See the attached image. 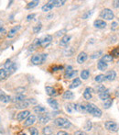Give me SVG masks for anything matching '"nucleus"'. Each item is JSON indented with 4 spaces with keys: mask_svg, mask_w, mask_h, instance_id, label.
<instances>
[{
    "mask_svg": "<svg viewBox=\"0 0 119 135\" xmlns=\"http://www.w3.org/2000/svg\"><path fill=\"white\" fill-rule=\"evenodd\" d=\"M85 108H86V112H87V113L92 114V115L94 116V117L100 118L102 116V110L100 109L99 108L96 107L94 104H92V103L86 104Z\"/></svg>",
    "mask_w": 119,
    "mask_h": 135,
    "instance_id": "obj_1",
    "label": "nucleus"
},
{
    "mask_svg": "<svg viewBox=\"0 0 119 135\" xmlns=\"http://www.w3.org/2000/svg\"><path fill=\"white\" fill-rule=\"evenodd\" d=\"M54 124L56 126L60 127V128L63 129H68L71 127V121L68 120L67 119H64V118H57V119H54Z\"/></svg>",
    "mask_w": 119,
    "mask_h": 135,
    "instance_id": "obj_2",
    "label": "nucleus"
},
{
    "mask_svg": "<svg viewBox=\"0 0 119 135\" xmlns=\"http://www.w3.org/2000/svg\"><path fill=\"white\" fill-rule=\"evenodd\" d=\"M47 55L46 54H35L32 56L31 58V62L34 65H39L45 62V60L47 59Z\"/></svg>",
    "mask_w": 119,
    "mask_h": 135,
    "instance_id": "obj_3",
    "label": "nucleus"
},
{
    "mask_svg": "<svg viewBox=\"0 0 119 135\" xmlns=\"http://www.w3.org/2000/svg\"><path fill=\"white\" fill-rule=\"evenodd\" d=\"M4 69L7 71V73L8 74V75H12L13 73H15L17 70V65L15 62H11L10 60H7L5 62V65H4Z\"/></svg>",
    "mask_w": 119,
    "mask_h": 135,
    "instance_id": "obj_4",
    "label": "nucleus"
},
{
    "mask_svg": "<svg viewBox=\"0 0 119 135\" xmlns=\"http://www.w3.org/2000/svg\"><path fill=\"white\" fill-rule=\"evenodd\" d=\"M100 16H101V18H105V20H112L113 18H114L115 15H114V13H113V11L111 10V9L105 8V9H103V10L101 11V13H100Z\"/></svg>",
    "mask_w": 119,
    "mask_h": 135,
    "instance_id": "obj_5",
    "label": "nucleus"
},
{
    "mask_svg": "<svg viewBox=\"0 0 119 135\" xmlns=\"http://www.w3.org/2000/svg\"><path fill=\"white\" fill-rule=\"evenodd\" d=\"M105 126L106 128V130H108L109 132H116L119 131V125L115 121H106L105 123Z\"/></svg>",
    "mask_w": 119,
    "mask_h": 135,
    "instance_id": "obj_6",
    "label": "nucleus"
},
{
    "mask_svg": "<svg viewBox=\"0 0 119 135\" xmlns=\"http://www.w3.org/2000/svg\"><path fill=\"white\" fill-rule=\"evenodd\" d=\"M51 41H52V37L50 35H46L44 36L43 38L39 39V45L40 47H43V48H46L48 47L49 45L51 43Z\"/></svg>",
    "mask_w": 119,
    "mask_h": 135,
    "instance_id": "obj_7",
    "label": "nucleus"
},
{
    "mask_svg": "<svg viewBox=\"0 0 119 135\" xmlns=\"http://www.w3.org/2000/svg\"><path fill=\"white\" fill-rule=\"evenodd\" d=\"M65 109L69 114H73L75 111H79V105L74 103H69L65 105Z\"/></svg>",
    "mask_w": 119,
    "mask_h": 135,
    "instance_id": "obj_8",
    "label": "nucleus"
},
{
    "mask_svg": "<svg viewBox=\"0 0 119 135\" xmlns=\"http://www.w3.org/2000/svg\"><path fill=\"white\" fill-rule=\"evenodd\" d=\"M36 122V117L34 115H29V117L26 119V120L24 121V126L25 127H30L31 125H33Z\"/></svg>",
    "mask_w": 119,
    "mask_h": 135,
    "instance_id": "obj_9",
    "label": "nucleus"
},
{
    "mask_svg": "<svg viewBox=\"0 0 119 135\" xmlns=\"http://www.w3.org/2000/svg\"><path fill=\"white\" fill-rule=\"evenodd\" d=\"M39 120L40 121V123H42V124H46V123H48L49 121L50 120V115H49L48 113L39 114Z\"/></svg>",
    "mask_w": 119,
    "mask_h": 135,
    "instance_id": "obj_10",
    "label": "nucleus"
},
{
    "mask_svg": "<svg viewBox=\"0 0 119 135\" xmlns=\"http://www.w3.org/2000/svg\"><path fill=\"white\" fill-rule=\"evenodd\" d=\"M29 113H30V112L29 111V110H24V111L19 112V113L18 114V116H17V119H18V120H19V121L24 120V119H26L28 117H29Z\"/></svg>",
    "mask_w": 119,
    "mask_h": 135,
    "instance_id": "obj_11",
    "label": "nucleus"
},
{
    "mask_svg": "<svg viewBox=\"0 0 119 135\" xmlns=\"http://www.w3.org/2000/svg\"><path fill=\"white\" fill-rule=\"evenodd\" d=\"M116 72H115L114 70L108 71L106 75H105V80H107V81H114L115 79H116Z\"/></svg>",
    "mask_w": 119,
    "mask_h": 135,
    "instance_id": "obj_12",
    "label": "nucleus"
},
{
    "mask_svg": "<svg viewBox=\"0 0 119 135\" xmlns=\"http://www.w3.org/2000/svg\"><path fill=\"white\" fill-rule=\"evenodd\" d=\"M29 105H30V104L29 102V99H25V100H23V101L17 103L16 104V108H18V109H24V108L29 107Z\"/></svg>",
    "mask_w": 119,
    "mask_h": 135,
    "instance_id": "obj_13",
    "label": "nucleus"
},
{
    "mask_svg": "<svg viewBox=\"0 0 119 135\" xmlns=\"http://www.w3.org/2000/svg\"><path fill=\"white\" fill-rule=\"evenodd\" d=\"M11 98L8 95L5 94L3 91H0V102H3V103H8L10 102Z\"/></svg>",
    "mask_w": 119,
    "mask_h": 135,
    "instance_id": "obj_14",
    "label": "nucleus"
},
{
    "mask_svg": "<svg viewBox=\"0 0 119 135\" xmlns=\"http://www.w3.org/2000/svg\"><path fill=\"white\" fill-rule=\"evenodd\" d=\"M99 98H100V99H102V100H104V101L109 99V98H110V92H109L108 89H105L104 92L100 93V94H99Z\"/></svg>",
    "mask_w": 119,
    "mask_h": 135,
    "instance_id": "obj_15",
    "label": "nucleus"
},
{
    "mask_svg": "<svg viewBox=\"0 0 119 135\" xmlns=\"http://www.w3.org/2000/svg\"><path fill=\"white\" fill-rule=\"evenodd\" d=\"M45 91H46L47 95H49L50 97H55V96H57V95H58L56 89L53 88V87L46 86V87H45Z\"/></svg>",
    "mask_w": 119,
    "mask_h": 135,
    "instance_id": "obj_16",
    "label": "nucleus"
},
{
    "mask_svg": "<svg viewBox=\"0 0 119 135\" xmlns=\"http://www.w3.org/2000/svg\"><path fill=\"white\" fill-rule=\"evenodd\" d=\"M87 58H88V56L85 52H80V54H79L78 57H77V62H78V64H82V62H84L86 60H87Z\"/></svg>",
    "mask_w": 119,
    "mask_h": 135,
    "instance_id": "obj_17",
    "label": "nucleus"
},
{
    "mask_svg": "<svg viewBox=\"0 0 119 135\" xmlns=\"http://www.w3.org/2000/svg\"><path fill=\"white\" fill-rule=\"evenodd\" d=\"M21 28V26L20 25H18V26H16V27H14V28H12L10 30H9V32H8V34H7V37L8 38H12V37H14L15 35H16V33L18 31V30Z\"/></svg>",
    "mask_w": 119,
    "mask_h": 135,
    "instance_id": "obj_18",
    "label": "nucleus"
},
{
    "mask_svg": "<svg viewBox=\"0 0 119 135\" xmlns=\"http://www.w3.org/2000/svg\"><path fill=\"white\" fill-rule=\"evenodd\" d=\"M48 104L53 108V109H59V103H58L56 99H53V98H48Z\"/></svg>",
    "mask_w": 119,
    "mask_h": 135,
    "instance_id": "obj_19",
    "label": "nucleus"
},
{
    "mask_svg": "<svg viewBox=\"0 0 119 135\" xmlns=\"http://www.w3.org/2000/svg\"><path fill=\"white\" fill-rule=\"evenodd\" d=\"M70 41H71V36H69V35L63 36L60 41V46H67L68 43L70 42Z\"/></svg>",
    "mask_w": 119,
    "mask_h": 135,
    "instance_id": "obj_20",
    "label": "nucleus"
},
{
    "mask_svg": "<svg viewBox=\"0 0 119 135\" xmlns=\"http://www.w3.org/2000/svg\"><path fill=\"white\" fill-rule=\"evenodd\" d=\"M94 26L97 28H105V26H106V23L102 20H97L94 22Z\"/></svg>",
    "mask_w": 119,
    "mask_h": 135,
    "instance_id": "obj_21",
    "label": "nucleus"
},
{
    "mask_svg": "<svg viewBox=\"0 0 119 135\" xmlns=\"http://www.w3.org/2000/svg\"><path fill=\"white\" fill-rule=\"evenodd\" d=\"M92 89L90 88V87H87V88L84 90V99L90 100L91 98H92Z\"/></svg>",
    "mask_w": 119,
    "mask_h": 135,
    "instance_id": "obj_22",
    "label": "nucleus"
},
{
    "mask_svg": "<svg viewBox=\"0 0 119 135\" xmlns=\"http://www.w3.org/2000/svg\"><path fill=\"white\" fill-rule=\"evenodd\" d=\"M107 64L106 62H103L102 60H100L99 62H98V64H97V67H98V69L100 70V71H105V70L107 69Z\"/></svg>",
    "mask_w": 119,
    "mask_h": 135,
    "instance_id": "obj_23",
    "label": "nucleus"
},
{
    "mask_svg": "<svg viewBox=\"0 0 119 135\" xmlns=\"http://www.w3.org/2000/svg\"><path fill=\"white\" fill-rule=\"evenodd\" d=\"M62 98H63V99H73V98H74V95H73V93L71 92V91L67 90L64 92Z\"/></svg>",
    "mask_w": 119,
    "mask_h": 135,
    "instance_id": "obj_24",
    "label": "nucleus"
},
{
    "mask_svg": "<svg viewBox=\"0 0 119 135\" xmlns=\"http://www.w3.org/2000/svg\"><path fill=\"white\" fill-rule=\"evenodd\" d=\"M82 85V82L79 78H75L74 80L73 81V83L70 85V88L73 89V88H76V87H78L79 85Z\"/></svg>",
    "mask_w": 119,
    "mask_h": 135,
    "instance_id": "obj_25",
    "label": "nucleus"
},
{
    "mask_svg": "<svg viewBox=\"0 0 119 135\" xmlns=\"http://www.w3.org/2000/svg\"><path fill=\"white\" fill-rule=\"evenodd\" d=\"M54 7V6L52 5L50 2H49L48 4H46V5H44L42 7H41V9H42V11H44V12H49V11H50L52 8Z\"/></svg>",
    "mask_w": 119,
    "mask_h": 135,
    "instance_id": "obj_26",
    "label": "nucleus"
},
{
    "mask_svg": "<svg viewBox=\"0 0 119 135\" xmlns=\"http://www.w3.org/2000/svg\"><path fill=\"white\" fill-rule=\"evenodd\" d=\"M23 100H25V96H24V95H20V94H18L16 97H14V98H13V101H14L16 104L18 103V102L23 101Z\"/></svg>",
    "mask_w": 119,
    "mask_h": 135,
    "instance_id": "obj_27",
    "label": "nucleus"
},
{
    "mask_svg": "<svg viewBox=\"0 0 119 135\" xmlns=\"http://www.w3.org/2000/svg\"><path fill=\"white\" fill-rule=\"evenodd\" d=\"M8 76V74L7 73L5 69H0V81H3V80H6Z\"/></svg>",
    "mask_w": 119,
    "mask_h": 135,
    "instance_id": "obj_28",
    "label": "nucleus"
},
{
    "mask_svg": "<svg viewBox=\"0 0 119 135\" xmlns=\"http://www.w3.org/2000/svg\"><path fill=\"white\" fill-rule=\"evenodd\" d=\"M103 62H113V60H114V58H113V56L112 55H109V54H105V55H104L103 57H102V59H101Z\"/></svg>",
    "mask_w": 119,
    "mask_h": 135,
    "instance_id": "obj_29",
    "label": "nucleus"
},
{
    "mask_svg": "<svg viewBox=\"0 0 119 135\" xmlns=\"http://www.w3.org/2000/svg\"><path fill=\"white\" fill-rule=\"evenodd\" d=\"M42 133H43V135H52L53 131H52V129L50 128V126H46L45 128H43Z\"/></svg>",
    "mask_w": 119,
    "mask_h": 135,
    "instance_id": "obj_30",
    "label": "nucleus"
},
{
    "mask_svg": "<svg viewBox=\"0 0 119 135\" xmlns=\"http://www.w3.org/2000/svg\"><path fill=\"white\" fill-rule=\"evenodd\" d=\"M34 111L38 114H42L46 112V108L44 107H41V106H37V107L34 108Z\"/></svg>",
    "mask_w": 119,
    "mask_h": 135,
    "instance_id": "obj_31",
    "label": "nucleus"
},
{
    "mask_svg": "<svg viewBox=\"0 0 119 135\" xmlns=\"http://www.w3.org/2000/svg\"><path fill=\"white\" fill-rule=\"evenodd\" d=\"M89 76H90L89 70H82V73H81V77H82V79H84V80H87Z\"/></svg>",
    "mask_w": 119,
    "mask_h": 135,
    "instance_id": "obj_32",
    "label": "nucleus"
},
{
    "mask_svg": "<svg viewBox=\"0 0 119 135\" xmlns=\"http://www.w3.org/2000/svg\"><path fill=\"white\" fill-rule=\"evenodd\" d=\"M39 0H34V1L29 2V3L27 5V9L33 8V7H37V6L39 5Z\"/></svg>",
    "mask_w": 119,
    "mask_h": 135,
    "instance_id": "obj_33",
    "label": "nucleus"
},
{
    "mask_svg": "<svg viewBox=\"0 0 119 135\" xmlns=\"http://www.w3.org/2000/svg\"><path fill=\"white\" fill-rule=\"evenodd\" d=\"M65 2L66 1H64V0H63V1H57V0H53V1H50V3H51L54 7H61V6L64 5V4H65Z\"/></svg>",
    "mask_w": 119,
    "mask_h": 135,
    "instance_id": "obj_34",
    "label": "nucleus"
},
{
    "mask_svg": "<svg viewBox=\"0 0 119 135\" xmlns=\"http://www.w3.org/2000/svg\"><path fill=\"white\" fill-rule=\"evenodd\" d=\"M112 104H113V99H111V98H109V99L105 100V105H104V107H105V108H109L112 107Z\"/></svg>",
    "mask_w": 119,
    "mask_h": 135,
    "instance_id": "obj_35",
    "label": "nucleus"
},
{
    "mask_svg": "<svg viewBox=\"0 0 119 135\" xmlns=\"http://www.w3.org/2000/svg\"><path fill=\"white\" fill-rule=\"evenodd\" d=\"M105 75H98L95 76V78H94V80H95L97 83H102L104 80H105Z\"/></svg>",
    "mask_w": 119,
    "mask_h": 135,
    "instance_id": "obj_36",
    "label": "nucleus"
},
{
    "mask_svg": "<svg viewBox=\"0 0 119 135\" xmlns=\"http://www.w3.org/2000/svg\"><path fill=\"white\" fill-rule=\"evenodd\" d=\"M41 28H42V26H41V23L38 24L37 26H35V27L33 28V32H34V33H39V32L40 31Z\"/></svg>",
    "mask_w": 119,
    "mask_h": 135,
    "instance_id": "obj_37",
    "label": "nucleus"
},
{
    "mask_svg": "<svg viewBox=\"0 0 119 135\" xmlns=\"http://www.w3.org/2000/svg\"><path fill=\"white\" fill-rule=\"evenodd\" d=\"M76 75H77V71H76V70H73V73H71L69 75H67V76H65V78H66V79H71V78H73V77L76 76Z\"/></svg>",
    "mask_w": 119,
    "mask_h": 135,
    "instance_id": "obj_38",
    "label": "nucleus"
},
{
    "mask_svg": "<svg viewBox=\"0 0 119 135\" xmlns=\"http://www.w3.org/2000/svg\"><path fill=\"white\" fill-rule=\"evenodd\" d=\"M29 132L31 135H39V131L36 128H34V127H31V128L29 129Z\"/></svg>",
    "mask_w": 119,
    "mask_h": 135,
    "instance_id": "obj_39",
    "label": "nucleus"
},
{
    "mask_svg": "<svg viewBox=\"0 0 119 135\" xmlns=\"http://www.w3.org/2000/svg\"><path fill=\"white\" fill-rule=\"evenodd\" d=\"M73 67H71V65L67 66V68H66V71H65V76H67V75H69L71 73H73Z\"/></svg>",
    "mask_w": 119,
    "mask_h": 135,
    "instance_id": "obj_40",
    "label": "nucleus"
},
{
    "mask_svg": "<svg viewBox=\"0 0 119 135\" xmlns=\"http://www.w3.org/2000/svg\"><path fill=\"white\" fill-rule=\"evenodd\" d=\"M102 51H98V52H94V54L91 56V58L92 59H95V58H98V57H100V55H102Z\"/></svg>",
    "mask_w": 119,
    "mask_h": 135,
    "instance_id": "obj_41",
    "label": "nucleus"
},
{
    "mask_svg": "<svg viewBox=\"0 0 119 135\" xmlns=\"http://www.w3.org/2000/svg\"><path fill=\"white\" fill-rule=\"evenodd\" d=\"M84 129H85L86 131H91V130H92V122L88 120L87 122H86L85 126H84Z\"/></svg>",
    "mask_w": 119,
    "mask_h": 135,
    "instance_id": "obj_42",
    "label": "nucleus"
},
{
    "mask_svg": "<svg viewBox=\"0 0 119 135\" xmlns=\"http://www.w3.org/2000/svg\"><path fill=\"white\" fill-rule=\"evenodd\" d=\"M112 55L115 57H119V48H116L112 51Z\"/></svg>",
    "mask_w": 119,
    "mask_h": 135,
    "instance_id": "obj_43",
    "label": "nucleus"
},
{
    "mask_svg": "<svg viewBox=\"0 0 119 135\" xmlns=\"http://www.w3.org/2000/svg\"><path fill=\"white\" fill-rule=\"evenodd\" d=\"M63 69V66L62 65H54L52 67V71L55 72V71H59V70H62Z\"/></svg>",
    "mask_w": 119,
    "mask_h": 135,
    "instance_id": "obj_44",
    "label": "nucleus"
},
{
    "mask_svg": "<svg viewBox=\"0 0 119 135\" xmlns=\"http://www.w3.org/2000/svg\"><path fill=\"white\" fill-rule=\"evenodd\" d=\"M92 11H87V12H85L84 15H82V18H84V20H86V18H88V17L92 15Z\"/></svg>",
    "mask_w": 119,
    "mask_h": 135,
    "instance_id": "obj_45",
    "label": "nucleus"
},
{
    "mask_svg": "<svg viewBox=\"0 0 119 135\" xmlns=\"http://www.w3.org/2000/svg\"><path fill=\"white\" fill-rule=\"evenodd\" d=\"M105 90V87L104 86V85H98L97 86V92L99 93H102V92H104V91Z\"/></svg>",
    "mask_w": 119,
    "mask_h": 135,
    "instance_id": "obj_46",
    "label": "nucleus"
},
{
    "mask_svg": "<svg viewBox=\"0 0 119 135\" xmlns=\"http://www.w3.org/2000/svg\"><path fill=\"white\" fill-rule=\"evenodd\" d=\"M74 135H88V134L85 132H84V131H77V132H75Z\"/></svg>",
    "mask_w": 119,
    "mask_h": 135,
    "instance_id": "obj_47",
    "label": "nucleus"
},
{
    "mask_svg": "<svg viewBox=\"0 0 119 135\" xmlns=\"http://www.w3.org/2000/svg\"><path fill=\"white\" fill-rule=\"evenodd\" d=\"M35 16H36L35 14H30V15H29V16L27 17V20H28V21H30V20H32L34 18H35Z\"/></svg>",
    "mask_w": 119,
    "mask_h": 135,
    "instance_id": "obj_48",
    "label": "nucleus"
},
{
    "mask_svg": "<svg viewBox=\"0 0 119 135\" xmlns=\"http://www.w3.org/2000/svg\"><path fill=\"white\" fill-rule=\"evenodd\" d=\"M57 135H70V134L66 132H63V131H60V132H58Z\"/></svg>",
    "mask_w": 119,
    "mask_h": 135,
    "instance_id": "obj_49",
    "label": "nucleus"
},
{
    "mask_svg": "<svg viewBox=\"0 0 119 135\" xmlns=\"http://www.w3.org/2000/svg\"><path fill=\"white\" fill-rule=\"evenodd\" d=\"M29 104H36L37 103V100L34 99V98H29Z\"/></svg>",
    "mask_w": 119,
    "mask_h": 135,
    "instance_id": "obj_50",
    "label": "nucleus"
},
{
    "mask_svg": "<svg viewBox=\"0 0 119 135\" xmlns=\"http://www.w3.org/2000/svg\"><path fill=\"white\" fill-rule=\"evenodd\" d=\"M116 28H117V23H116V22H113V24H112V30H116Z\"/></svg>",
    "mask_w": 119,
    "mask_h": 135,
    "instance_id": "obj_51",
    "label": "nucleus"
},
{
    "mask_svg": "<svg viewBox=\"0 0 119 135\" xmlns=\"http://www.w3.org/2000/svg\"><path fill=\"white\" fill-rule=\"evenodd\" d=\"M4 28H3V23H2V21L0 20V31H4Z\"/></svg>",
    "mask_w": 119,
    "mask_h": 135,
    "instance_id": "obj_52",
    "label": "nucleus"
},
{
    "mask_svg": "<svg viewBox=\"0 0 119 135\" xmlns=\"http://www.w3.org/2000/svg\"><path fill=\"white\" fill-rule=\"evenodd\" d=\"M115 3H116V4H115V7H119V1H116Z\"/></svg>",
    "mask_w": 119,
    "mask_h": 135,
    "instance_id": "obj_53",
    "label": "nucleus"
},
{
    "mask_svg": "<svg viewBox=\"0 0 119 135\" xmlns=\"http://www.w3.org/2000/svg\"><path fill=\"white\" fill-rule=\"evenodd\" d=\"M20 135H26V134H25V133H24V134H23V133H22V134H20Z\"/></svg>",
    "mask_w": 119,
    "mask_h": 135,
    "instance_id": "obj_54",
    "label": "nucleus"
}]
</instances>
